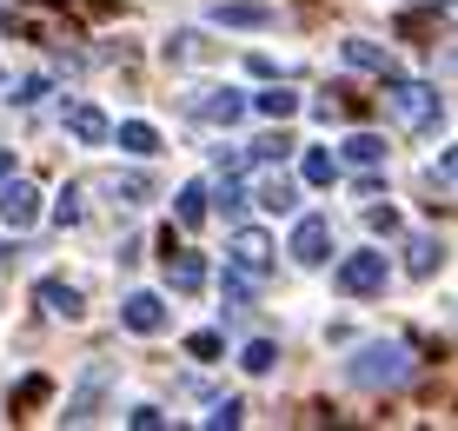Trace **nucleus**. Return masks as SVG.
Wrapping results in <instances>:
<instances>
[{
	"mask_svg": "<svg viewBox=\"0 0 458 431\" xmlns=\"http://www.w3.org/2000/svg\"><path fill=\"white\" fill-rule=\"evenodd\" d=\"M333 153H326V147H306V186H333Z\"/></svg>",
	"mask_w": 458,
	"mask_h": 431,
	"instance_id": "nucleus-24",
	"label": "nucleus"
},
{
	"mask_svg": "<svg viewBox=\"0 0 458 431\" xmlns=\"http://www.w3.org/2000/svg\"><path fill=\"white\" fill-rule=\"evenodd\" d=\"M345 159H352V166H378V159H386V139L378 133H352L345 139Z\"/></svg>",
	"mask_w": 458,
	"mask_h": 431,
	"instance_id": "nucleus-23",
	"label": "nucleus"
},
{
	"mask_svg": "<svg viewBox=\"0 0 458 431\" xmlns=\"http://www.w3.org/2000/svg\"><path fill=\"white\" fill-rule=\"evenodd\" d=\"M246 93H233V87H199L193 100H186V114H193L199 126H240L246 120Z\"/></svg>",
	"mask_w": 458,
	"mask_h": 431,
	"instance_id": "nucleus-3",
	"label": "nucleus"
},
{
	"mask_svg": "<svg viewBox=\"0 0 458 431\" xmlns=\"http://www.w3.org/2000/svg\"><path fill=\"white\" fill-rule=\"evenodd\" d=\"M87 193H81V186H67V193H60V206H54V219H60V226H81V219H87V206H81Z\"/></svg>",
	"mask_w": 458,
	"mask_h": 431,
	"instance_id": "nucleus-27",
	"label": "nucleus"
},
{
	"mask_svg": "<svg viewBox=\"0 0 458 431\" xmlns=\"http://www.w3.org/2000/svg\"><path fill=\"white\" fill-rule=\"evenodd\" d=\"M106 378H114V372H106V365H93V372H87V385L73 392V405L60 411V425H87L93 411H100V398H106Z\"/></svg>",
	"mask_w": 458,
	"mask_h": 431,
	"instance_id": "nucleus-10",
	"label": "nucleus"
},
{
	"mask_svg": "<svg viewBox=\"0 0 458 431\" xmlns=\"http://www.w3.org/2000/svg\"><path fill=\"white\" fill-rule=\"evenodd\" d=\"M114 139H120V153H133V159H160V153H166L160 126H147V120H126V126H114Z\"/></svg>",
	"mask_w": 458,
	"mask_h": 431,
	"instance_id": "nucleus-11",
	"label": "nucleus"
},
{
	"mask_svg": "<svg viewBox=\"0 0 458 431\" xmlns=\"http://www.w3.org/2000/svg\"><path fill=\"white\" fill-rule=\"evenodd\" d=\"M213 21L219 27H266V21H273V7H259V0H219Z\"/></svg>",
	"mask_w": 458,
	"mask_h": 431,
	"instance_id": "nucleus-16",
	"label": "nucleus"
},
{
	"mask_svg": "<svg viewBox=\"0 0 458 431\" xmlns=\"http://www.w3.org/2000/svg\"><path fill=\"white\" fill-rule=\"evenodd\" d=\"M126 425H133V431H153V425H166V411H153V405H140V411H126Z\"/></svg>",
	"mask_w": 458,
	"mask_h": 431,
	"instance_id": "nucleus-31",
	"label": "nucleus"
},
{
	"mask_svg": "<svg viewBox=\"0 0 458 431\" xmlns=\"http://www.w3.org/2000/svg\"><path fill=\"white\" fill-rule=\"evenodd\" d=\"M240 418H246V411H240V398H219V405H213V431H233Z\"/></svg>",
	"mask_w": 458,
	"mask_h": 431,
	"instance_id": "nucleus-29",
	"label": "nucleus"
},
{
	"mask_svg": "<svg viewBox=\"0 0 458 431\" xmlns=\"http://www.w3.org/2000/svg\"><path fill=\"white\" fill-rule=\"evenodd\" d=\"M0 266H7V252H0Z\"/></svg>",
	"mask_w": 458,
	"mask_h": 431,
	"instance_id": "nucleus-35",
	"label": "nucleus"
},
{
	"mask_svg": "<svg viewBox=\"0 0 458 431\" xmlns=\"http://www.w3.org/2000/svg\"><path fill=\"white\" fill-rule=\"evenodd\" d=\"M438 180H458V147H452L445 159H438Z\"/></svg>",
	"mask_w": 458,
	"mask_h": 431,
	"instance_id": "nucleus-33",
	"label": "nucleus"
},
{
	"mask_svg": "<svg viewBox=\"0 0 458 431\" xmlns=\"http://www.w3.org/2000/svg\"><path fill=\"white\" fill-rule=\"evenodd\" d=\"M34 299H40V306L54 312V318H81V312H87V306H81V292H73L67 279H40V285H34Z\"/></svg>",
	"mask_w": 458,
	"mask_h": 431,
	"instance_id": "nucleus-12",
	"label": "nucleus"
},
{
	"mask_svg": "<svg viewBox=\"0 0 458 431\" xmlns=\"http://www.w3.org/2000/svg\"><path fill=\"white\" fill-rule=\"evenodd\" d=\"M392 114L399 126H412V133H432L438 120H445V100H438V87H425V80H392Z\"/></svg>",
	"mask_w": 458,
	"mask_h": 431,
	"instance_id": "nucleus-2",
	"label": "nucleus"
},
{
	"mask_svg": "<svg viewBox=\"0 0 458 431\" xmlns=\"http://www.w3.org/2000/svg\"><path fill=\"white\" fill-rule=\"evenodd\" d=\"M120 325H126V332H147V339H160V332H166V306H160L153 292H126Z\"/></svg>",
	"mask_w": 458,
	"mask_h": 431,
	"instance_id": "nucleus-8",
	"label": "nucleus"
},
{
	"mask_svg": "<svg viewBox=\"0 0 458 431\" xmlns=\"http://www.w3.org/2000/svg\"><path fill=\"white\" fill-rule=\"evenodd\" d=\"M207 206H213V186H207V180H186L180 199H173V219H180V226H199V219H207Z\"/></svg>",
	"mask_w": 458,
	"mask_h": 431,
	"instance_id": "nucleus-15",
	"label": "nucleus"
},
{
	"mask_svg": "<svg viewBox=\"0 0 458 431\" xmlns=\"http://www.w3.org/2000/svg\"><path fill=\"white\" fill-rule=\"evenodd\" d=\"M100 186H106L120 206H147V199H153V180H147V173H106Z\"/></svg>",
	"mask_w": 458,
	"mask_h": 431,
	"instance_id": "nucleus-17",
	"label": "nucleus"
},
{
	"mask_svg": "<svg viewBox=\"0 0 458 431\" xmlns=\"http://www.w3.org/2000/svg\"><path fill=\"white\" fill-rule=\"evenodd\" d=\"M286 153H293V139H286V133H259V139L246 147V159H259V166H279Z\"/></svg>",
	"mask_w": 458,
	"mask_h": 431,
	"instance_id": "nucleus-22",
	"label": "nucleus"
},
{
	"mask_svg": "<svg viewBox=\"0 0 458 431\" xmlns=\"http://www.w3.org/2000/svg\"><path fill=\"white\" fill-rule=\"evenodd\" d=\"M34 219H40V186H27V180H0V226L27 232Z\"/></svg>",
	"mask_w": 458,
	"mask_h": 431,
	"instance_id": "nucleus-5",
	"label": "nucleus"
},
{
	"mask_svg": "<svg viewBox=\"0 0 458 431\" xmlns=\"http://www.w3.org/2000/svg\"><path fill=\"white\" fill-rule=\"evenodd\" d=\"M386 252H352V259L339 266V292L345 299H372V292H386Z\"/></svg>",
	"mask_w": 458,
	"mask_h": 431,
	"instance_id": "nucleus-4",
	"label": "nucleus"
},
{
	"mask_svg": "<svg viewBox=\"0 0 458 431\" xmlns=\"http://www.w3.org/2000/svg\"><path fill=\"white\" fill-rule=\"evenodd\" d=\"M219 292H226V306H233V312H246V299L259 292V279H246V266H240V273H226V285H219Z\"/></svg>",
	"mask_w": 458,
	"mask_h": 431,
	"instance_id": "nucleus-25",
	"label": "nucleus"
},
{
	"mask_svg": "<svg viewBox=\"0 0 458 431\" xmlns=\"http://www.w3.org/2000/svg\"><path fill=\"white\" fill-rule=\"evenodd\" d=\"M339 54H345V67H352V73H372V80H399V54H392V46H378V40H345L339 46Z\"/></svg>",
	"mask_w": 458,
	"mask_h": 431,
	"instance_id": "nucleus-6",
	"label": "nucleus"
},
{
	"mask_svg": "<svg viewBox=\"0 0 458 431\" xmlns=\"http://www.w3.org/2000/svg\"><path fill=\"white\" fill-rule=\"evenodd\" d=\"M166 279H173V292H199L207 285V259L199 252H166Z\"/></svg>",
	"mask_w": 458,
	"mask_h": 431,
	"instance_id": "nucleus-13",
	"label": "nucleus"
},
{
	"mask_svg": "<svg viewBox=\"0 0 458 431\" xmlns=\"http://www.w3.org/2000/svg\"><path fill=\"white\" fill-rule=\"evenodd\" d=\"M186 352H193L199 365H207V359H219V332H193V339H186Z\"/></svg>",
	"mask_w": 458,
	"mask_h": 431,
	"instance_id": "nucleus-30",
	"label": "nucleus"
},
{
	"mask_svg": "<svg viewBox=\"0 0 458 431\" xmlns=\"http://www.w3.org/2000/svg\"><path fill=\"white\" fill-rule=\"evenodd\" d=\"M240 365H246L252 378H266V372H273V365H279V345H273V339H246V352H240Z\"/></svg>",
	"mask_w": 458,
	"mask_h": 431,
	"instance_id": "nucleus-21",
	"label": "nucleus"
},
{
	"mask_svg": "<svg viewBox=\"0 0 458 431\" xmlns=\"http://www.w3.org/2000/svg\"><path fill=\"white\" fill-rule=\"evenodd\" d=\"M47 93H54V87H47V73H27L21 87H13V106H40Z\"/></svg>",
	"mask_w": 458,
	"mask_h": 431,
	"instance_id": "nucleus-28",
	"label": "nucleus"
},
{
	"mask_svg": "<svg viewBox=\"0 0 458 431\" xmlns=\"http://www.w3.org/2000/svg\"><path fill=\"white\" fill-rule=\"evenodd\" d=\"M412 372H419V359L405 352V345H392V339L352 352V365H345V378H352V385H366V392H399V385H412Z\"/></svg>",
	"mask_w": 458,
	"mask_h": 431,
	"instance_id": "nucleus-1",
	"label": "nucleus"
},
{
	"mask_svg": "<svg viewBox=\"0 0 458 431\" xmlns=\"http://www.w3.org/2000/svg\"><path fill=\"white\" fill-rule=\"evenodd\" d=\"M293 259L306 266V273L326 266V259H333V226H326V219H299V226H293Z\"/></svg>",
	"mask_w": 458,
	"mask_h": 431,
	"instance_id": "nucleus-7",
	"label": "nucleus"
},
{
	"mask_svg": "<svg viewBox=\"0 0 458 431\" xmlns=\"http://www.w3.org/2000/svg\"><path fill=\"white\" fill-rule=\"evenodd\" d=\"M438 266H445V246H438V239H412V246H405V273L412 279H432Z\"/></svg>",
	"mask_w": 458,
	"mask_h": 431,
	"instance_id": "nucleus-18",
	"label": "nucleus"
},
{
	"mask_svg": "<svg viewBox=\"0 0 458 431\" xmlns=\"http://www.w3.org/2000/svg\"><path fill=\"white\" fill-rule=\"evenodd\" d=\"M0 180H13V153H0Z\"/></svg>",
	"mask_w": 458,
	"mask_h": 431,
	"instance_id": "nucleus-34",
	"label": "nucleus"
},
{
	"mask_svg": "<svg viewBox=\"0 0 458 431\" xmlns=\"http://www.w3.org/2000/svg\"><path fill=\"white\" fill-rule=\"evenodd\" d=\"M366 226H372V232H399V213H392V206H372Z\"/></svg>",
	"mask_w": 458,
	"mask_h": 431,
	"instance_id": "nucleus-32",
	"label": "nucleus"
},
{
	"mask_svg": "<svg viewBox=\"0 0 458 431\" xmlns=\"http://www.w3.org/2000/svg\"><path fill=\"white\" fill-rule=\"evenodd\" d=\"M67 133L81 139V147H100V139H114V126H106V114L93 100H73L67 106Z\"/></svg>",
	"mask_w": 458,
	"mask_h": 431,
	"instance_id": "nucleus-9",
	"label": "nucleus"
},
{
	"mask_svg": "<svg viewBox=\"0 0 458 431\" xmlns=\"http://www.w3.org/2000/svg\"><path fill=\"white\" fill-rule=\"evenodd\" d=\"M252 199H259L266 213H293V206H299V193H293V180H279V173H266V180L252 186Z\"/></svg>",
	"mask_w": 458,
	"mask_h": 431,
	"instance_id": "nucleus-19",
	"label": "nucleus"
},
{
	"mask_svg": "<svg viewBox=\"0 0 458 431\" xmlns=\"http://www.w3.org/2000/svg\"><path fill=\"white\" fill-rule=\"evenodd\" d=\"M47 392H54V385H47L40 372H34V378H21V385H13V411H34V405H47Z\"/></svg>",
	"mask_w": 458,
	"mask_h": 431,
	"instance_id": "nucleus-26",
	"label": "nucleus"
},
{
	"mask_svg": "<svg viewBox=\"0 0 458 431\" xmlns=\"http://www.w3.org/2000/svg\"><path fill=\"white\" fill-rule=\"evenodd\" d=\"M233 259H240L252 279H266V266H273V239H266V232H240V239H233Z\"/></svg>",
	"mask_w": 458,
	"mask_h": 431,
	"instance_id": "nucleus-14",
	"label": "nucleus"
},
{
	"mask_svg": "<svg viewBox=\"0 0 458 431\" xmlns=\"http://www.w3.org/2000/svg\"><path fill=\"white\" fill-rule=\"evenodd\" d=\"M252 106H259L266 120H293L299 114V93L293 87H259V93H252Z\"/></svg>",
	"mask_w": 458,
	"mask_h": 431,
	"instance_id": "nucleus-20",
	"label": "nucleus"
},
{
	"mask_svg": "<svg viewBox=\"0 0 458 431\" xmlns=\"http://www.w3.org/2000/svg\"><path fill=\"white\" fill-rule=\"evenodd\" d=\"M452 7H458V0H452Z\"/></svg>",
	"mask_w": 458,
	"mask_h": 431,
	"instance_id": "nucleus-36",
	"label": "nucleus"
}]
</instances>
